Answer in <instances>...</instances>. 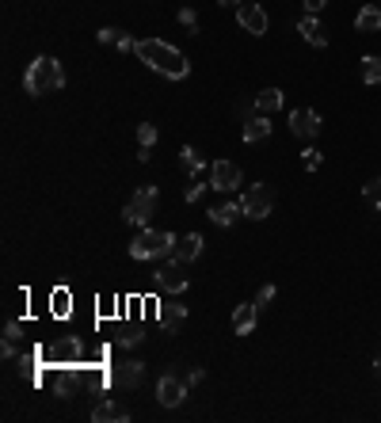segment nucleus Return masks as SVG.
<instances>
[{"label":"nucleus","mask_w":381,"mask_h":423,"mask_svg":"<svg viewBox=\"0 0 381 423\" xmlns=\"http://www.w3.org/2000/svg\"><path fill=\"white\" fill-rule=\"evenodd\" d=\"M290 130H294V138H317L320 133V115L313 107H294L290 111Z\"/></svg>","instance_id":"nucleus-9"},{"label":"nucleus","mask_w":381,"mask_h":423,"mask_svg":"<svg viewBox=\"0 0 381 423\" xmlns=\"http://www.w3.org/2000/svg\"><path fill=\"white\" fill-rule=\"evenodd\" d=\"M198 195H203V183H198V180H195V183H190V187H187V203H198Z\"/></svg>","instance_id":"nucleus-37"},{"label":"nucleus","mask_w":381,"mask_h":423,"mask_svg":"<svg viewBox=\"0 0 381 423\" xmlns=\"http://www.w3.org/2000/svg\"><path fill=\"white\" fill-rule=\"evenodd\" d=\"M138 46V39H130L126 31H118V39H115V50H133Z\"/></svg>","instance_id":"nucleus-35"},{"label":"nucleus","mask_w":381,"mask_h":423,"mask_svg":"<svg viewBox=\"0 0 381 423\" xmlns=\"http://www.w3.org/2000/svg\"><path fill=\"white\" fill-rule=\"evenodd\" d=\"M187 397V382H179L176 374H161V382H156V400H161L164 408H176L183 404Z\"/></svg>","instance_id":"nucleus-11"},{"label":"nucleus","mask_w":381,"mask_h":423,"mask_svg":"<svg viewBox=\"0 0 381 423\" xmlns=\"http://www.w3.org/2000/svg\"><path fill=\"white\" fill-rule=\"evenodd\" d=\"M255 320H260V305H255V302L237 305V313H233V332H237V336H252Z\"/></svg>","instance_id":"nucleus-13"},{"label":"nucleus","mask_w":381,"mask_h":423,"mask_svg":"<svg viewBox=\"0 0 381 423\" xmlns=\"http://www.w3.org/2000/svg\"><path fill=\"white\" fill-rule=\"evenodd\" d=\"M0 355H4V359H16V340H4V347H0Z\"/></svg>","instance_id":"nucleus-38"},{"label":"nucleus","mask_w":381,"mask_h":423,"mask_svg":"<svg viewBox=\"0 0 381 423\" xmlns=\"http://www.w3.org/2000/svg\"><path fill=\"white\" fill-rule=\"evenodd\" d=\"M240 214H244L240 203H221V206L210 210V221H214V225H233V221H237Z\"/></svg>","instance_id":"nucleus-19"},{"label":"nucleus","mask_w":381,"mask_h":423,"mask_svg":"<svg viewBox=\"0 0 381 423\" xmlns=\"http://www.w3.org/2000/svg\"><path fill=\"white\" fill-rule=\"evenodd\" d=\"M4 340H24V325H19V320H8V325H4Z\"/></svg>","instance_id":"nucleus-32"},{"label":"nucleus","mask_w":381,"mask_h":423,"mask_svg":"<svg viewBox=\"0 0 381 423\" xmlns=\"http://www.w3.org/2000/svg\"><path fill=\"white\" fill-rule=\"evenodd\" d=\"M218 4H221V8H233V4H237V0H218Z\"/></svg>","instance_id":"nucleus-40"},{"label":"nucleus","mask_w":381,"mask_h":423,"mask_svg":"<svg viewBox=\"0 0 381 423\" xmlns=\"http://www.w3.org/2000/svg\"><path fill=\"white\" fill-rule=\"evenodd\" d=\"M81 362H69V366H54V370H46L42 374V382H46L50 389H54V397H69V389H73V382L81 377V370H76Z\"/></svg>","instance_id":"nucleus-8"},{"label":"nucleus","mask_w":381,"mask_h":423,"mask_svg":"<svg viewBox=\"0 0 381 423\" xmlns=\"http://www.w3.org/2000/svg\"><path fill=\"white\" fill-rule=\"evenodd\" d=\"M179 24H183L190 35H198V16H195V8H179Z\"/></svg>","instance_id":"nucleus-27"},{"label":"nucleus","mask_w":381,"mask_h":423,"mask_svg":"<svg viewBox=\"0 0 381 423\" xmlns=\"http://www.w3.org/2000/svg\"><path fill=\"white\" fill-rule=\"evenodd\" d=\"M145 336H141V332H122V336L115 340L118 343V347H138V343H141Z\"/></svg>","instance_id":"nucleus-31"},{"label":"nucleus","mask_w":381,"mask_h":423,"mask_svg":"<svg viewBox=\"0 0 381 423\" xmlns=\"http://www.w3.org/2000/svg\"><path fill=\"white\" fill-rule=\"evenodd\" d=\"M172 255H176L179 263H195L198 255H203V237H198V233H187V237H179Z\"/></svg>","instance_id":"nucleus-15"},{"label":"nucleus","mask_w":381,"mask_h":423,"mask_svg":"<svg viewBox=\"0 0 381 423\" xmlns=\"http://www.w3.org/2000/svg\"><path fill=\"white\" fill-rule=\"evenodd\" d=\"M179 160H183V168H187V175H190V180H198V175H203V168H206L195 146H183V149H179Z\"/></svg>","instance_id":"nucleus-20"},{"label":"nucleus","mask_w":381,"mask_h":423,"mask_svg":"<svg viewBox=\"0 0 381 423\" xmlns=\"http://www.w3.org/2000/svg\"><path fill=\"white\" fill-rule=\"evenodd\" d=\"M377 374H381V355H377Z\"/></svg>","instance_id":"nucleus-41"},{"label":"nucleus","mask_w":381,"mask_h":423,"mask_svg":"<svg viewBox=\"0 0 381 423\" xmlns=\"http://www.w3.org/2000/svg\"><path fill=\"white\" fill-rule=\"evenodd\" d=\"M298 31H301V39H305L309 46H328V27L320 24V16H305L298 24Z\"/></svg>","instance_id":"nucleus-14"},{"label":"nucleus","mask_w":381,"mask_h":423,"mask_svg":"<svg viewBox=\"0 0 381 423\" xmlns=\"http://www.w3.org/2000/svg\"><path fill=\"white\" fill-rule=\"evenodd\" d=\"M203 377H206L203 370H190V374H187V385H198V382H203Z\"/></svg>","instance_id":"nucleus-39"},{"label":"nucleus","mask_w":381,"mask_h":423,"mask_svg":"<svg viewBox=\"0 0 381 423\" xmlns=\"http://www.w3.org/2000/svg\"><path fill=\"white\" fill-rule=\"evenodd\" d=\"M172 252H176V237H172V233L149 229V225H145L138 237H133V244H130L133 260H168Z\"/></svg>","instance_id":"nucleus-3"},{"label":"nucleus","mask_w":381,"mask_h":423,"mask_svg":"<svg viewBox=\"0 0 381 423\" xmlns=\"http://www.w3.org/2000/svg\"><path fill=\"white\" fill-rule=\"evenodd\" d=\"M255 107H260L263 115H275V111L283 107V92H278V88H263V92L255 96Z\"/></svg>","instance_id":"nucleus-21"},{"label":"nucleus","mask_w":381,"mask_h":423,"mask_svg":"<svg viewBox=\"0 0 381 423\" xmlns=\"http://www.w3.org/2000/svg\"><path fill=\"white\" fill-rule=\"evenodd\" d=\"M301 4H305V16H320L328 8V0H301Z\"/></svg>","instance_id":"nucleus-34"},{"label":"nucleus","mask_w":381,"mask_h":423,"mask_svg":"<svg viewBox=\"0 0 381 423\" xmlns=\"http://www.w3.org/2000/svg\"><path fill=\"white\" fill-rule=\"evenodd\" d=\"M179 320H187V305H179V302L161 305V325H179Z\"/></svg>","instance_id":"nucleus-23"},{"label":"nucleus","mask_w":381,"mask_h":423,"mask_svg":"<svg viewBox=\"0 0 381 423\" xmlns=\"http://www.w3.org/2000/svg\"><path fill=\"white\" fill-rule=\"evenodd\" d=\"M275 294H278V290H275L271 282H267V286H260V294H255V305H260V309H267V305L275 302Z\"/></svg>","instance_id":"nucleus-29"},{"label":"nucleus","mask_w":381,"mask_h":423,"mask_svg":"<svg viewBox=\"0 0 381 423\" xmlns=\"http://www.w3.org/2000/svg\"><path fill=\"white\" fill-rule=\"evenodd\" d=\"M362 198H366L370 206H377V210H381V180H370V183L362 187Z\"/></svg>","instance_id":"nucleus-26"},{"label":"nucleus","mask_w":381,"mask_h":423,"mask_svg":"<svg viewBox=\"0 0 381 423\" xmlns=\"http://www.w3.org/2000/svg\"><path fill=\"white\" fill-rule=\"evenodd\" d=\"M320 160H324V157H320V149H305V153H301V164H305L309 172H317V168H320Z\"/></svg>","instance_id":"nucleus-28"},{"label":"nucleus","mask_w":381,"mask_h":423,"mask_svg":"<svg viewBox=\"0 0 381 423\" xmlns=\"http://www.w3.org/2000/svg\"><path fill=\"white\" fill-rule=\"evenodd\" d=\"M50 302H54V313H58V317L69 313V305H65V302H69V294H65V290H58V294L50 297Z\"/></svg>","instance_id":"nucleus-30"},{"label":"nucleus","mask_w":381,"mask_h":423,"mask_svg":"<svg viewBox=\"0 0 381 423\" xmlns=\"http://www.w3.org/2000/svg\"><path fill=\"white\" fill-rule=\"evenodd\" d=\"M156 203H161V187L156 183H145L141 191H133L130 195V203L122 206V218L130 221V225H149V218L156 214Z\"/></svg>","instance_id":"nucleus-4"},{"label":"nucleus","mask_w":381,"mask_h":423,"mask_svg":"<svg viewBox=\"0 0 381 423\" xmlns=\"http://www.w3.org/2000/svg\"><path fill=\"white\" fill-rule=\"evenodd\" d=\"M263 138H271V115H255L252 122H244V141H263Z\"/></svg>","instance_id":"nucleus-17"},{"label":"nucleus","mask_w":381,"mask_h":423,"mask_svg":"<svg viewBox=\"0 0 381 423\" xmlns=\"http://www.w3.org/2000/svg\"><path fill=\"white\" fill-rule=\"evenodd\" d=\"M133 53H138V61H145L153 73L168 76V81H187V73H190L187 53L176 50L172 42H164V39H138Z\"/></svg>","instance_id":"nucleus-1"},{"label":"nucleus","mask_w":381,"mask_h":423,"mask_svg":"<svg viewBox=\"0 0 381 423\" xmlns=\"http://www.w3.org/2000/svg\"><path fill=\"white\" fill-rule=\"evenodd\" d=\"M255 111H260L255 103H237V118H240V122H252V118H255Z\"/></svg>","instance_id":"nucleus-33"},{"label":"nucleus","mask_w":381,"mask_h":423,"mask_svg":"<svg viewBox=\"0 0 381 423\" xmlns=\"http://www.w3.org/2000/svg\"><path fill=\"white\" fill-rule=\"evenodd\" d=\"M355 27L362 31V35H374V31H381V8H377V4H366L362 12H358Z\"/></svg>","instance_id":"nucleus-18"},{"label":"nucleus","mask_w":381,"mask_h":423,"mask_svg":"<svg viewBox=\"0 0 381 423\" xmlns=\"http://www.w3.org/2000/svg\"><path fill=\"white\" fill-rule=\"evenodd\" d=\"M61 359H69V362H81V359H84V343L76 340V336H69V340L61 343Z\"/></svg>","instance_id":"nucleus-24"},{"label":"nucleus","mask_w":381,"mask_h":423,"mask_svg":"<svg viewBox=\"0 0 381 423\" xmlns=\"http://www.w3.org/2000/svg\"><path fill=\"white\" fill-rule=\"evenodd\" d=\"M358 73H362V84H381V58L366 53L362 65H358Z\"/></svg>","instance_id":"nucleus-22"},{"label":"nucleus","mask_w":381,"mask_h":423,"mask_svg":"<svg viewBox=\"0 0 381 423\" xmlns=\"http://www.w3.org/2000/svg\"><path fill=\"white\" fill-rule=\"evenodd\" d=\"M237 24L248 31V35H267V12L260 4H237Z\"/></svg>","instance_id":"nucleus-12"},{"label":"nucleus","mask_w":381,"mask_h":423,"mask_svg":"<svg viewBox=\"0 0 381 423\" xmlns=\"http://www.w3.org/2000/svg\"><path fill=\"white\" fill-rule=\"evenodd\" d=\"M115 39H118L115 27H103V31H99V42H103V46H115Z\"/></svg>","instance_id":"nucleus-36"},{"label":"nucleus","mask_w":381,"mask_h":423,"mask_svg":"<svg viewBox=\"0 0 381 423\" xmlns=\"http://www.w3.org/2000/svg\"><path fill=\"white\" fill-rule=\"evenodd\" d=\"M156 138H161V130H156L153 122H141V126H138V141H141V149H153V146H156Z\"/></svg>","instance_id":"nucleus-25"},{"label":"nucleus","mask_w":381,"mask_h":423,"mask_svg":"<svg viewBox=\"0 0 381 423\" xmlns=\"http://www.w3.org/2000/svg\"><path fill=\"white\" fill-rule=\"evenodd\" d=\"M126 419H130V412L115 404V400H103V404L92 408V423H126Z\"/></svg>","instance_id":"nucleus-16"},{"label":"nucleus","mask_w":381,"mask_h":423,"mask_svg":"<svg viewBox=\"0 0 381 423\" xmlns=\"http://www.w3.org/2000/svg\"><path fill=\"white\" fill-rule=\"evenodd\" d=\"M240 210H244V218H252V221H263V218L275 210V191H271L267 183H255L252 191H244V198H240Z\"/></svg>","instance_id":"nucleus-5"},{"label":"nucleus","mask_w":381,"mask_h":423,"mask_svg":"<svg viewBox=\"0 0 381 423\" xmlns=\"http://www.w3.org/2000/svg\"><path fill=\"white\" fill-rule=\"evenodd\" d=\"M244 183V172L237 168L233 160H214V168H210V187L214 191H237Z\"/></svg>","instance_id":"nucleus-7"},{"label":"nucleus","mask_w":381,"mask_h":423,"mask_svg":"<svg viewBox=\"0 0 381 423\" xmlns=\"http://www.w3.org/2000/svg\"><path fill=\"white\" fill-rule=\"evenodd\" d=\"M65 88V69L58 58H35L24 73V92L27 96H46V92H61Z\"/></svg>","instance_id":"nucleus-2"},{"label":"nucleus","mask_w":381,"mask_h":423,"mask_svg":"<svg viewBox=\"0 0 381 423\" xmlns=\"http://www.w3.org/2000/svg\"><path fill=\"white\" fill-rule=\"evenodd\" d=\"M183 267H187V263H179L176 255H168V263H161V267H156V275H153L156 286H161L164 294H183L187 282H190V278L183 275Z\"/></svg>","instance_id":"nucleus-6"},{"label":"nucleus","mask_w":381,"mask_h":423,"mask_svg":"<svg viewBox=\"0 0 381 423\" xmlns=\"http://www.w3.org/2000/svg\"><path fill=\"white\" fill-rule=\"evenodd\" d=\"M141 377H145V362L126 359V362H118L115 370H111V385L115 389H138Z\"/></svg>","instance_id":"nucleus-10"}]
</instances>
